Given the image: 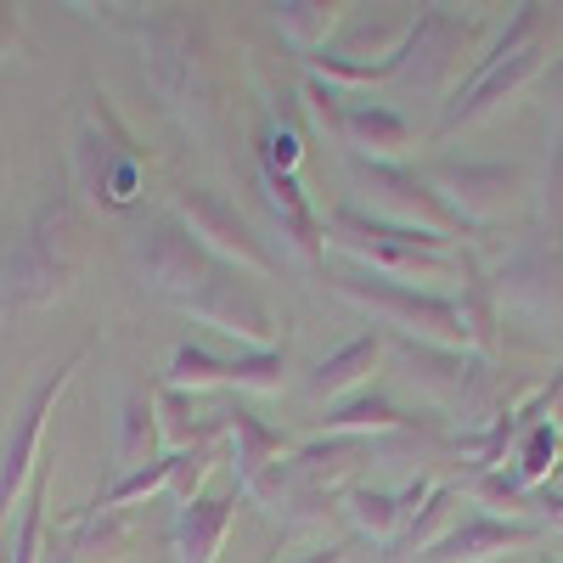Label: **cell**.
Here are the masks:
<instances>
[{
    "instance_id": "cell-1",
    "label": "cell",
    "mask_w": 563,
    "mask_h": 563,
    "mask_svg": "<svg viewBox=\"0 0 563 563\" xmlns=\"http://www.w3.org/2000/svg\"><path fill=\"white\" fill-rule=\"evenodd\" d=\"M79 260H85V220L68 198H52L29 220L18 249L0 260V299H7V310L57 305V294L79 271Z\"/></svg>"
},
{
    "instance_id": "cell-2",
    "label": "cell",
    "mask_w": 563,
    "mask_h": 563,
    "mask_svg": "<svg viewBox=\"0 0 563 563\" xmlns=\"http://www.w3.org/2000/svg\"><path fill=\"white\" fill-rule=\"evenodd\" d=\"M321 238L333 243L339 254L361 260V271L372 276H389V282H417V276H451L456 271V254H445V238L434 231H411V225H389L366 209H350L339 203L327 214Z\"/></svg>"
},
{
    "instance_id": "cell-3",
    "label": "cell",
    "mask_w": 563,
    "mask_h": 563,
    "mask_svg": "<svg viewBox=\"0 0 563 563\" xmlns=\"http://www.w3.org/2000/svg\"><path fill=\"white\" fill-rule=\"evenodd\" d=\"M333 288L366 310H378L384 321H395L406 339H422V344H440V350H462L467 339V316L456 299H440L429 288H411V282H389V276H372L361 265H344L333 271Z\"/></svg>"
},
{
    "instance_id": "cell-4",
    "label": "cell",
    "mask_w": 563,
    "mask_h": 563,
    "mask_svg": "<svg viewBox=\"0 0 563 563\" xmlns=\"http://www.w3.org/2000/svg\"><path fill=\"white\" fill-rule=\"evenodd\" d=\"M147 74L169 108H198L203 119L220 113V68L214 45L198 23L186 18H158L147 40Z\"/></svg>"
},
{
    "instance_id": "cell-5",
    "label": "cell",
    "mask_w": 563,
    "mask_h": 563,
    "mask_svg": "<svg viewBox=\"0 0 563 563\" xmlns=\"http://www.w3.org/2000/svg\"><path fill=\"white\" fill-rule=\"evenodd\" d=\"M135 271H141V288H153V294L186 305V299H198L209 282L220 276V260H214L175 214H164V220H153L147 231H141Z\"/></svg>"
},
{
    "instance_id": "cell-6",
    "label": "cell",
    "mask_w": 563,
    "mask_h": 563,
    "mask_svg": "<svg viewBox=\"0 0 563 563\" xmlns=\"http://www.w3.org/2000/svg\"><path fill=\"white\" fill-rule=\"evenodd\" d=\"M355 180L366 186V198H372V214L389 220V225H411V231H456L467 225L456 214V203L445 192H434L429 180H422L417 169L406 164H372V158H355Z\"/></svg>"
},
{
    "instance_id": "cell-7",
    "label": "cell",
    "mask_w": 563,
    "mask_h": 563,
    "mask_svg": "<svg viewBox=\"0 0 563 563\" xmlns=\"http://www.w3.org/2000/svg\"><path fill=\"white\" fill-rule=\"evenodd\" d=\"M79 366H85V350H74L68 361H57V366L29 389V400H23V411H18V422H12L7 456H0V525H12V507H18V496H23V485H29L34 456H40L45 417L57 411V400H63V389H68V378H74Z\"/></svg>"
},
{
    "instance_id": "cell-8",
    "label": "cell",
    "mask_w": 563,
    "mask_h": 563,
    "mask_svg": "<svg viewBox=\"0 0 563 563\" xmlns=\"http://www.w3.org/2000/svg\"><path fill=\"white\" fill-rule=\"evenodd\" d=\"M175 220L192 231V238H198L214 260H231L238 271L271 276V254L254 243V231H249V220L238 214V203H225L220 192H209V186H186V192L175 198Z\"/></svg>"
},
{
    "instance_id": "cell-9",
    "label": "cell",
    "mask_w": 563,
    "mask_h": 563,
    "mask_svg": "<svg viewBox=\"0 0 563 563\" xmlns=\"http://www.w3.org/2000/svg\"><path fill=\"white\" fill-rule=\"evenodd\" d=\"M536 23H541V7H519V29H512V34L496 45V57H485V63H479V74L467 79V90H456V102L445 108L440 130H456V124H467V119H479L490 102H501L507 90H519V85L541 68V45L519 52V34H530Z\"/></svg>"
},
{
    "instance_id": "cell-10",
    "label": "cell",
    "mask_w": 563,
    "mask_h": 563,
    "mask_svg": "<svg viewBox=\"0 0 563 563\" xmlns=\"http://www.w3.org/2000/svg\"><path fill=\"white\" fill-rule=\"evenodd\" d=\"M180 310L198 316L203 327H220V333H231V339H249L254 350H276V316H271V305L249 288L243 276L220 271L209 288L198 299H186Z\"/></svg>"
},
{
    "instance_id": "cell-11",
    "label": "cell",
    "mask_w": 563,
    "mask_h": 563,
    "mask_svg": "<svg viewBox=\"0 0 563 563\" xmlns=\"http://www.w3.org/2000/svg\"><path fill=\"white\" fill-rule=\"evenodd\" d=\"M238 507H243V485L198 490L175 512V563H214L231 525H238Z\"/></svg>"
},
{
    "instance_id": "cell-12",
    "label": "cell",
    "mask_w": 563,
    "mask_h": 563,
    "mask_svg": "<svg viewBox=\"0 0 563 563\" xmlns=\"http://www.w3.org/2000/svg\"><path fill=\"white\" fill-rule=\"evenodd\" d=\"M536 536H541V525H530V519H490V512H467L456 530L434 536V547H422L417 563H485V558H496L507 547H525Z\"/></svg>"
},
{
    "instance_id": "cell-13",
    "label": "cell",
    "mask_w": 563,
    "mask_h": 563,
    "mask_svg": "<svg viewBox=\"0 0 563 563\" xmlns=\"http://www.w3.org/2000/svg\"><path fill=\"white\" fill-rule=\"evenodd\" d=\"M231 474H238V485H243V496L271 474V467L282 462V456H294V445L282 440V429H271V422H260L254 411H243V406H231Z\"/></svg>"
},
{
    "instance_id": "cell-14",
    "label": "cell",
    "mask_w": 563,
    "mask_h": 563,
    "mask_svg": "<svg viewBox=\"0 0 563 563\" xmlns=\"http://www.w3.org/2000/svg\"><path fill=\"white\" fill-rule=\"evenodd\" d=\"M440 180L456 186V214H462V220L490 214V209H507L512 192L525 186V175L507 169V164H445Z\"/></svg>"
},
{
    "instance_id": "cell-15",
    "label": "cell",
    "mask_w": 563,
    "mask_h": 563,
    "mask_svg": "<svg viewBox=\"0 0 563 563\" xmlns=\"http://www.w3.org/2000/svg\"><path fill=\"white\" fill-rule=\"evenodd\" d=\"M344 147H355V158L372 153V164H395L411 147V124L378 102H355L344 108Z\"/></svg>"
},
{
    "instance_id": "cell-16",
    "label": "cell",
    "mask_w": 563,
    "mask_h": 563,
    "mask_svg": "<svg viewBox=\"0 0 563 563\" xmlns=\"http://www.w3.org/2000/svg\"><path fill=\"white\" fill-rule=\"evenodd\" d=\"M260 186H265V198H271L276 220L288 225L294 249H299V254H305L310 265H321V220H316V209H310V198H305L299 175H288V169H271V164H260Z\"/></svg>"
},
{
    "instance_id": "cell-17",
    "label": "cell",
    "mask_w": 563,
    "mask_h": 563,
    "mask_svg": "<svg viewBox=\"0 0 563 563\" xmlns=\"http://www.w3.org/2000/svg\"><path fill=\"white\" fill-rule=\"evenodd\" d=\"M378 350H384V339H378V333L350 339L339 355H327V361H316V366H310L305 389H310L316 400H339V395L361 389V384L372 378V366H378Z\"/></svg>"
},
{
    "instance_id": "cell-18",
    "label": "cell",
    "mask_w": 563,
    "mask_h": 563,
    "mask_svg": "<svg viewBox=\"0 0 563 563\" xmlns=\"http://www.w3.org/2000/svg\"><path fill=\"white\" fill-rule=\"evenodd\" d=\"M153 400H158V434H164L175 451L209 445L214 434L231 429V406H220V411H198V395L186 400V389H164V395H153Z\"/></svg>"
},
{
    "instance_id": "cell-19",
    "label": "cell",
    "mask_w": 563,
    "mask_h": 563,
    "mask_svg": "<svg viewBox=\"0 0 563 563\" xmlns=\"http://www.w3.org/2000/svg\"><path fill=\"white\" fill-rule=\"evenodd\" d=\"M158 400L147 389H130L124 395V411H119V467L135 474V467L158 462Z\"/></svg>"
},
{
    "instance_id": "cell-20",
    "label": "cell",
    "mask_w": 563,
    "mask_h": 563,
    "mask_svg": "<svg viewBox=\"0 0 563 563\" xmlns=\"http://www.w3.org/2000/svg\"><path fill=\"white\" fill-rule=\"evenodd\" d=\"M389 429H411V417L389 400V395H355V400H344V406H333L321 417V434H355V440H366V434H389Z\"/></svg>"
},
{
    "instance_id": "cell-21",
    "label": "cell",
    "mask_w": 563,
    "mask_h": 563,
    "mask_svg": "<svg viewBox=\"0 0 563 563\" xmlns=\"http://www.w3.org/2000/svg\"><path fill=\"white\" fill-rule=\"evenodd\" d=\"M417 496H422V485H411L406 496H389V490H355V496H350V519H355L366 536H378V541H400V525L417 519Z\"/></svg>"
},
{
    "instance_id": "cell-22",
    "label": "cell",
    "mask_w": 563,
    "mask_h": 563,
    "mask_svg": "<svg viewBox=\"0 0 563 563\" xmlns=\"http://www.w3.org/2000/svg\"><path fill=\"white\" fill-rule=\"evenodd\" d=\"M344 7H327V0H288V7H271V23L282 29V40L294 52H327V34H333Z\"/></svg>"
},
{
    "instance_id": "cell-23",
    "label": "cell",
    "mask_w": 563,
    "mask_h": 563,
    "mask_svg": "<svg viewBox=\"0 0 563 563\" xmlns=\"http://www.w3.org/2000/svg\"><path fill=\"white\" fill-rule=\"evenodd\" d=\"M169 479H175V451L158 456V462H147V467H135V474H119L97 501H85V512H124L130 501H147V496L169 490Z\"/></svg>"
},
{
    "instance_id": "cell-24",
    "label": "cell",
    "mask_w": 563,
    "mask_h": 563,
    "mask_svg": "<svg viewBox=\"0 0 563 563\" xmlns=\"http://www.w3.org/2000/svg\"><path fill=\"white\" fill-rule=\"evenodd\" d=\"M225 378H231V361L209 355L203 344H180L175 361H169V389H192V395H203V389H220Z\"/></svg>"
},
{
    "instance_id": "cell-25",
    "label": "cell",
    "mask_w": 563,
    "mask_h": 563,
    "mask_svg": "<svg viewBox=\"0 0 563 563\" xmlns=\"http://www.w3.org/2000/svg\"><path fill=\"white\" fill-rule=\"evenodd\" d=\"M282 366H288V350H249L231 361V378L225 389H254V395H276L282 389Z\"/></svg>"
},
{
    "instance_id": "cell-26",
    "label": "cell",
    "mask_w": 563,
    "mask_h": 563,
    "mask_svg": "<svg viewBox=\"0 0 563 563\" xmlns=\"http://www.w3.org/2000/svg\"><path fill=\"white\" fill-rule=\"evenodd\" d=\"M40 541H45V474H34L29 501L18 507V541H12V563H40Z\"/></svg>"
},
{
    "instance_id": "cell-27",
    "label": "cell",
    "mask_w": 563,
    "mask_h": 563,
    "mask_svg": "<svg viewBox=\"0 0 563 563\" xmlns=\"http://www.w3.org/2000/svg\"><path fill=\"white\" fill-rule=\"evenodd\" d=\"M209 467H214V445H192V451H175V479H169V496L186 507L198 496V485L209 479Z\"/></svg>"
},
{
    "instance_id": "cell-28",
    "label": "cell",
    "mask_w": 563,
    "mask_h": 563,
    "mask_svg": "<svg viewBox=\"0 0 563 563\" xmlns=\"http://www.w3.org/2000/svg\"><path fill=\"white\" fill-rule=\"evenodd\" d=\"M305 102H310V113H316V124L333 135V141H344V97H339V85H327V79H305Z\"/></svg>"
},
{
    "instance_id": "cell-29",
    "label": "cell",
    "mask_w": 563,
    "mask_h": 563,
    "mask_svg": "<svg viewBox=\"0 0 563 563\" xmlns=\"http://www.w3.org/2000/svg\"><path fill=\"white\" fill-rule=\"evenodd\" d=\"M552 451H558V434H552V422H536V429L525 434V451H519V479H541L547 467H552Z\"/></svg>"
},
{
    "instance_id": "cell-30",
    "label": "cell",
    "mask_w": 563,
    "mask_h": 563,
    "mask_svg": "<svg viewBox=\"0 0 563 563\" xmlns=\"http://www.w3.org/2000/svg\"><path fill=\"white\" fill-rule=\"evenodd\" d=\"M12 45H18V18L0 7V57H12Z\"/></svg>"
},
{
    "instance_id": "cell-31",
    "label": "cell",
    "mask_w": 563,
    "mask_h": 563,
    "mask_svg": "<svg viewBox=\"0 0 563 563\" xmlns=\"http://www.w3.org/2000/svg\"><path fill=\"white\" fill-rule=\"evenodd\" d=\"M299 563H344V547H321V552H310V558H299Z\"/></svg>"
}]
</instances>
